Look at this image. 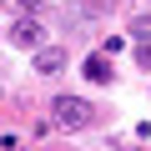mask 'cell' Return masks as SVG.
I'll return each instance as SVG.
<instances>
[{
    "instance_id": "5b68a950",
    "label": "cell",
    "mask_w": 151,
    "mask_h": 151,
    "mask_svg": "<svg viewBox=\"0 0 151 151\" xmlns=\"http://www.w3.org/2000/svg\"><path fill=\"white\" fill-rule=\"evenodd\" d=\"M30 5H35V0H5V10H10V15H30Z\"/></svg>"
},
{
    "instance_id": "52a82bcc",
    "label": "cell",
    "mask_w": 151,
    "mask_h": 151,
    "mask_svg": "<svg viewBox=\"0 0 151 151\" xmlns=\"http://www.w3.org/2000/svg\"><path fill=\"white\" fill-rule=\"evenodd\" d=\"M101 5H106V10H126L131 0H101Z\"/></svg>"
},
{
    "instance_id": "6da1fadb",
    "label": "cell",
    "mask_w": 151,
    "mask_h": 151,
    "mask_svg": "<svg viewBox=\"0 0 151 151\" xmlns=\"http://www.w3.org/2000/svg\"><path fill=\"white\" fill-rule=\"evenodd\" d=\"M50 121H55L60 131H81V126L96 121V106L81 101V96H55V101H50Z\"/></svg>"
},
{
    "instance_id": "3957f363",
    "label": "cell",
    "mask_w": 151,
    "mask_h": 151,
    "mask_svg": "<svg viewBox=\"0 0 151 151\" xmlns=\"http://www.w3.org/2000/svg\"><path fill=\"white\" fill-rule=\"evenodd\" d=\"M35 76H65V50L60 45H35Z\"/></svg>"
},
{
    "instance_id": "7a4b0ae2",
    "label": "cell",
    "mask_w": 151,
    "mask_h": 151,
    "mask_svg": "<svg viewBox=\"0 0 151 151\" xmlns=\"http://www.w3.org/2000/svg\"><path fill=\"white\" fill-rule=\"evenodd\" d=\"M40 35H45V30H40V20H35V15H20V20L10 25V40H15L20 50H35V45H40Z\"/></svg>"
},
{
    "instance_id": "8992f818",
    "label": "cell",
    "mask_w": 151,
    "mask_h": 151,
    "mask_svg": "<svg viewBox=\"0 0 151 151\" xmlns=\"http://www.w3.org/2000/svg\"><path fill=\"white\" fill-rule=\"evenodd\" d=\"M136 60H141V65H146V70H151V40H146V45H141V50H136Z\"/></svg>"
},
{
    "instance_id": "277c9868",
    "label": "cell",
    "mask_w": 151,
    "mask_h": 151,
    "mask_svg": "<svg viewBox=\"0 0 151 151\" xmlns=\"http://www.w3.org/2000/svg\"><path fill=\"white\" fill-rule=\"evenodd\" d=\"M81 70H86V81H96V86H106V81H111V55H91V60H86Z\"/></svg>"
}]
</instances>
